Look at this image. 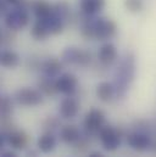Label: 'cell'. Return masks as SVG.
<instances>
[{"instance_id": "6", "label": "cell", "mask_w": 156, "mask_h": 157, "mask_svg": "<svg viewBox=\"0 0 156 157\" xmlns=\"http://www.w3.org/2000/svg\"><path fill=\"white\" fill-rule=\"evenodd\" d=\"M117 25L111 18L106 17H98L95 18V26H94V33L95 39L100 41H109L117 34Z\"/></svg>"}, {"instance_id": "4", "label": "cell", "mask_w": 156, "mask_h": 157, "mask_svg": "<svg viewBox=\"0 0 156 157\" xmlns=\"http://www.w3.org/2000/svg\"><path fill=\"white\" fill-rule=\"evenodd\" d=\"M105 113L100 109H92L87 112L83 119V130L85 136L99 135V132L105 125Z\"/></svg>"}, {"instance_id": "3", "label": "cell", "mask_w": 156, "mask_h": 157, "mask_svg": "<svg viewBox=\"0 0 156 157\" xmlns=\"http://www.w3.org/2000/svg\"><path fill=\"white\" fill-rule=\"evenodd\" d=\"M92 54L88 50L79 49L76 46H68L61 54V61L67 66L88 67L92 63Z\"/></svg>"}, {"instance_id": "20", "label": "cell", "mask_w": 156, "mask_h": 157, "mask_svg": "<svg viewBox=\"0 0 156 157\" xmlns=\"http://www.w3.org/2000/svg\"><path fill=\"white\" fill-rule=\"evenodd\" d=\"M21 62L20 55L12 49H4L0 54V63L4 68L15 70Z\"/></svg>"}, {"instance_id": "1", "label": "cell", "mask_w": 156, "mask_h": 157, "mask_svg": "<svg viewBox=\"0 0 156 157\" xmlns=\"http://www.w3.org/2000/svg\"><path fill=\"white\" fill-rule=\"evenodd\" d=\"M134 72H135L134 56L131 52H127L121 60V63L115 72L114 85L116 88L117 98H123L127 94L129 89V84L134 78Z\"/></svg>"}, {"instance_id": "25", "label": "cell", "mask_w": 156, "mask_h": 157, "mask_svg": "<svg viewBox=\"0 0 156 157\" xmlns=\"http://www.w3.org/2000/svg\"><path fill=\"white\" fill-rule=\"evenodd\" d=\"M44 132H50L54 133L57 129H61V122H60V117L56 116H48L41 123Z\"/></svg>"}, {"instance_id": "16", "label": "cell", "mask_w": 156, "mask_h": 157, "mask_svg": "<svg viewBox=\"0 0 156 157\" xmlns=\"http://www.w3.org/2000/svg\"><path fill=\"white\" fill-rule=\"evenodd\" d=\"M95 94H96V98L101 102H105V104L111 102L114 100V98L116 96V88H115L114 83L104 80L96 85Z\"/></svg>"}, {"instance_id": "28", "label": "cell", "mask_w": 156, "mask_h": 157, "mask_svg": "<svg viewBox=\"0 0 156 157\" xmlns=\"http://www.w3.org/2000/svg\"><path fill=\"white\" fill-rule=\"evenodd\" d=\"M4 1H6L9 5H12V6H22L27 9H29V5H31L28 0H4Z\"/></svg>"}, {"instance_id": "23", "label": "cell", "mask_w": 156, "mask_h": 157, "mask_svg": "<svg viewBox=\"0 0 156 157\" xmlns=\"http://www.w3.org/2000/svg\"><path fill=\"white\" fill-rule=\"evenodd\" d=\"M53 12L67 22V20L71 16V6L67 1L60 0L55 4H53Z\"/></svg>"}, {"instance_id": "24", "label": "cell", "mask_w": 156, "mask_h": 157, "mask_svg": "<svg viewBox=\"0 0 156 157\" xmlns=\"http://www.w3.org/2000/svg\"><path fill=\"white\" fill-rule=\"evenodd\" d=\"M0 112H1V118H11L12 113H14V102L10 96H7V95L1 96Z\"/></svg>"}, {"instance_id": "18", "label": "cell", "mask_w": 156, "mask_h": 157, "mask_svg": "<svg viewBox=\"0 0 156 157\" xmlns=\"http://www.w3.org/2000/svg\"><path fill=\"white\" fill-rule=\"evenodd\" d=\"M29 9L37 20H44L53 13V4L46 0H33L31 1Z\"/></svg>"}, {"instance_id": "31", "label": "cell", "mask_w": 156, "mask_h": 157, "mask_svg": "<svg viewBox=\"0 0 156 157\" xmlns=\"http://www.w3.org/2000/svg\"><path fill=\"white\" fill-rule=\"evenodd\" d=\"M88 157H105L101 152H99V151H93V152H90Z\"/></svg>"}, {"instance_id": "17", "label": "cell", "mask_w": 156, "mask_h": 157, "mask_svg": "<svg viewBox=\"0 0 156 157\" xmlns=\"http://www.w3.org/2000/svg\"><path fill=\"white\" fill-rule=\"evenodd\" d=\"M38 21L43 22L45 25V27L49 29V32H50L51 36H57V34L62 33L64 29H65V27H66V21L62 20L61 17H59L57 15H55L54 12L50 16H48L46 18L38 20Z\"/></svg>"}, {"instance_id": "27", "label": "cell", "mask_w": 156, "mask_h": 157, "mask_svg": "<svg viewBox=\"0 0 156 157\" xmlns=\"http://www.w3.org/2000/svg\"><path fill=\"white\" fill-rule=\"evenodd\" d=\"M15 40H16L15 32L5 27V29H2V32H1V45L5 49H9V46L12 45L15 43Z\"/></svg>"}, {"instance_id": "19", "label": "cell", "mask_w": 156, "mask_h": 157, "mask_svg": "<svg viewBox=\"0 0 156 157\" xmlns=\"http://www.w3.org/2000/svg\"><path fill=\"white\" fill-rule=\"evenodd\" d=\"M37 146L43 154L53 152L57 146V139L54 133L44 132L37 140Z\"/></svg>"}, {"instance_id": "15", "label": "cell", "mask_w": 156, "mask_h": 157, "mask_svg": "<svg viewBox=\"0 0 156 157\" xmlns=\"http://www.w3.org/2000/svg\"><path fill=\"white\" fill-rule=\"evenodd\" d=\"M82 138L79 128L75 124H65L60 129V140L67 145H76Z\"/></svg>"}, {"instance_id": "5", "label": "cell", "mask_w": 156, "mask_h": 157, "mask_svg": "<svg viewBox=\"0 0 156 157\" xmlns=\"http://www.w3.org/2000/svg\"><path fill=\"white\" fill-rule=\"evenodd\" d=\"M14 100L21 106L34 107V106H39L43 104L44 95L41 94V91L38 88L36 89V88L25 86V88H21L15 91Z\"/></svg>"}, {"instance_id": "2", "label": "cell", "mask_w": 156, "mask_h": 157, "mask_svg": "<svg viewBox=\"0 0 156 157\" xmlns=\"http://www.w3.org/2000/svg\"><path fill=\"white\" fill-rule=\"evenodd\" d=\"M29 21H31V16H29L28 9L22 6H14L4 16L5 27L14 32L25 29L29 25Z\"/></svg>"}, {"instance_id": "12", "label": "cell", "mask_w": 156, "mask_h": 157, "mask_svg": "<svg viewBox=\"0 0 156 157\" xmlns=\"http://www.w3.org/2000/svg\"><path fill=\"white\" fill-rule=\"evenodd\" d=\"M118 59V52H117V48L115 44L106 41L104 43L98 51V61L103 65V66H111L114 65Z\"/></svg>"}, {"instance_id": "11", "label": "cell", "mask_w": 156, "mask_h": 157, "mask_svg": "<svg viewBox=\"0 0 156 157\" xmlns=\"http://www.w3.org/2000/svg\"><path fill=\"white\" fill-rule=\"evenodd\" d=\"M62 65L64 63H62L61 59L50 56V57H46L45 60L40 61L39 71H41L43 76H46L50 78H57L61 75Z\"/></svg>"}, {"instance_id": "14", "label": "cell", "mask_w": 156, "mask_h": 157, "mask_svg": "<svg viewBox=\"0 0 156 157\" xmlns=\"http://www.w3.org/2000/svg\"><path fill=\"white\" fill-rule=\"evenodd\" d=\"M78 5L82 15L95 17L105 9L106 0H79Z\"/></svg>"}, {"instance_id": "22", "label": "cell", "mask_w": 156, "mask_h": 157, "mask_svg": "<svg viewBox=\"0 0 156 157\" xmlns=\"http://www.w3.org/2000/svg\"><path fill=\"white\" fill-rule=\"evenodd\" d=\"M50 36L51 34H50L49 29L45 27V25L43 22H40V21L37 20L32 25V27H31V37L34 40H37V41H44V40L48 39Z\"/></svg>"}, {"instance_id": "10", "label": "cell", "mask_w": 156, "mask_h": 157, "mask_svg": "<svg viewBox=\"0 0 156 157\" xmlns=\"http://www.w3.org/2000/svg\"><path fill=\"white\" fill-rule=\"evenodd\" d=\"M80 110V104L75 96H66L59 105V116L62 119H73Z\"/></svg>"}, {"instance_id": "7", "label": "cell", "mask_w": 156, "mask_h": 157, "mask_svg": "<svg viewBox=\"0 0 156 157\" xmlns=\"http://www.w3.org/2000/svg\"><path fill=\"white\" fill-rule=\"evenodd\" d=\"M121 133L112 125H104L99 132V139L106 151H116L121 146Z\"/></svg>"}, {"instance_id": "13", "label": "cell", "mask_w": 156, "mask_h": 157, "mask_svg": "<svg viewBox=\"0 0 156 157\" xmlns=\"http://www.w3.org/2000/svg\"><path fill=\"white\" fill-rule=\"evenodd\" d=\"M6 134V133H5ZM7 145L14 150H23L28 145V135L22 129H14L6 134Z\"/></svg>"}, {"instance_id": "21", "label": "cell", "mask_w": 156, "mask_h": 157, "mask_svg": "<svg viewBox=\"0 0 156 157\" xmlns=\"http://www.w3.org/2000/svg\"><path fill=\"white\" fill-rule=\"evenodd\" d=\"M37 88L41 91L44 96L53 98L56 94H59L57 88H56V78H50L46 76L40 77L37 83Z\"/></svg>"}, {"instance_id": "30", "label": "cell", "mask_w": 156, "mask_h": 157, "mask_svg": "<svg viewBox=\"0 0 156 157\" xmlns=\"http://www.w3.org/2000/svg\"><path fill=\"white\" fill-rule=\"evenodd\" d=\"M1 157H18V155H17L15 151L7 150V151H4V152L1 154Z\"/></svg>"}, {"instance_id": "9", "label": "cell", "mask_w": 156, "mask_h": 157, "mask_svg": "<svg viewBox=\"0 0 156 157\" xmlns=\"http://www.w3.org/2000/svg\"><path fill=\"white\" fill-rule=\"evenodd\" d=\"M57 91L66 96H73L78 89V79L73 73H61L56 78Z\"/></svg>"}, {"instance_id": "29", "label": "cell", "mask_w": 156, "mask_h": 157, "mask_svg": "<svg viewBox=\"0 0 156 157\" xmlns=\"http://www.w3.org/2000/svg\"><path fill=\"white\" fill-rule=\"evenodd\" d=\"M25 157H39V154L37 150H34V149H29V150H27V152H26Z\"/></svg>"}, {"instance_id": "8", "label": "cell", "mask_w": 156, "mask_h": 157, "mask_svg": "<svg viewBox=\"0 0 156 157\" xmlns=\"http://www.w3.org/2000/svg\"><path fill=\"white\" fill-rule=\"evenodd\" d=\"M127 144L132 150L143 152V151L151 149L153 139H151V136H149V134L146 132L134 130L127 135Z\"/></svg>"}, {"instance_id": "26", "label": "cell", "mask_w": 156, "mask_h": 157, "mask_svg": "<svg viewBox=\"0 0 156 157\" xmlns=\"http://www.w3.org/2000/svg\"><path fill=\"white\" fill-rule=\"evenodd\" d=\"M124 7L131 13H139L144 10V0H124Z\"/></svg>"}]
</instances>
